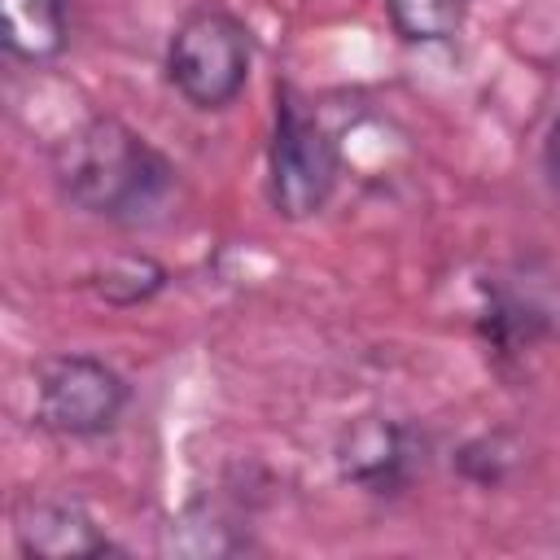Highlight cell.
Masks as SVG:
<instances>
[{
    "label": "cell",
    "instance_id": "1",
    "mask_svg": "<svg viewBox=\"0 0 560 560\" xmlns=\"http://www.w3.org/2000/svg\"><path fill=\"white\" fill-rule=\"evenodd\" d=\"M61 197L109 223H149L175 192V166L122 118L96 114L52 153Z\"/></svg>",
    "mask_w": 560,
    "mask_h": 560
},
{
    "label": "cell",
    "instance_id": "2",
    "mask_svg": "<svg viewBox=\"0 0 560 560\" xmlns=\"http://www.w3.org/2000/svg\"><path fill=\"white\" fill-rule=\"evenodd\" d=\"M249 61H254L249 26L219 4H201L171 35L166 79L192 109H223L241 96L249 79Z\"/></svg>",
    "mask_w": 560,
    "mask_h": 560
},
{
    "label": "cell",
    "instance_id": "3",
    "mask_svg": "<svg viewBox=\"0 0 560 560\" xmlns=\"http://www.w3.org/2000/svg\"><path fill=\"white\" fill-rule=\"evenodd\" d=\"M341 175L337 140L324 131L315 114L302 109V101L280 88L276 92V131L267 149V197L280 219H311L328 206Z\"/></svg>",
    "mask_w": 560,
    "mask_h": 560
},
{
    "label": "cell",
    "instance_id": "4",
    "mask_svg": "<svg viewBox=\"0 0 560 560\" xmlns=\"http://www.w3.org/2000/svg\"><path fill=\"white\" fill-rule=\"evenodd\" d=\"M127 407V381L92 354H52L35 368V424L92 438L118 424Z\"/></svg>",
    "mask_w": 560,
    "mask_h": 560
},
{
    "label": "cell",
    "instance_id": "5",
    "mask_svg": "<svg viewBox=\"0 0 560 560\" xmlns=\"http://www.w3.org/2000/svg\"><path fill=\"white\" fill-rule=\"evenodd\" d=\"M337 464H341L346 481H359L372 494H394L398 486H407V477L416 468V442L402 424L363 420L341 438Z\"/></svg>",
    "mask_w": 560,
    "mask_h": 560
},
{
    "label": "cell",
    "instance_id": "6",
    "mask_svg": "<svg viewBox=\"0 0 560 560\" xmlns=\"http://www.w3.org/2000/svg\"><path fill=\"white\" fill-rule=\"evenodd\" d=\"M18 547L26 556L70 560V556H105L114 542L96 529V521L74 499H31L18 512Z\"/></svg>",
    "mask_w": 560,
    "mask_h": 560
},
{
    "label": "cell",
    "instance_id": "7",
    "mask_svg": "<svg viewBox=\"0 0 560 560\" xmlns=\"http://www.w3.org/2000/svg\"><path fill=\"white\" fill-rule=\"evenodd\" d=\"M0 35L18 61L44 66L70 44L66 0H0Z\"/></svg>",
    "mask_w": 560,
    "mask_h": 560
},
{
    "label": "cell",
    "instance_id": "8",
    "mask_svg": "<svg viewBox=\"0 0 560 560\" xmlns=\"http://www.w3.org/2000/svg\"><path fill=\"white\" fill-rule=\"evenodd\" d=\"M389 26L407 44H442L464 26L468 0H381Z\"/></svg>",
    "mask_w": 560,
    "mask_h": 560
},
{
    "label": "cell",
    "instance_id": "9",
    "mask_svg": "<svg viewBox=\"0 0 560 560\" xmlns=\"http://www.w3.org/2000/svg\"><path fill=\"white\" fill-rule=\"evenodd\" d=\"M162 280H166V271L153 262V258H122V262H114L105 276H101V298L105 302H114V306H136V302H144V298H153L158 289H162Z\"/></svg>",
    "mask_w": 560,
    "mask_h": 560
},
{
    "label": "cell",
    "instance_id": "10",
    "mask_svg": "<svg viewBox=\"0 0 560 560\" xmlns=\"http://www.w3.org/2000/svg\"><path fill=\"white\" fill-rule=\"evenodd\" d=\"M542 166H547L551 184L560 188V118H556V122H551V131H547V144H542Z\"/></svg>",
    "mask_w": 560,
    "mask_h": 560
}]
</instances>
